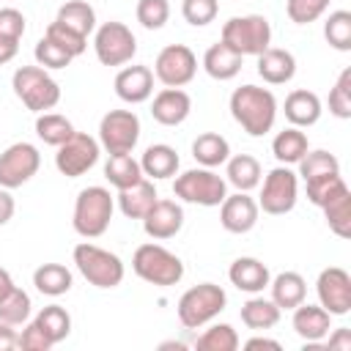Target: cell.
<instances>
[{
    "mask_svg": "<svg viewBox=\"0 0 351 351\" xmlns=\"http://www.w3.org/2000/svg\"><path fill=\"white\" fill-rule=\"evenodd\" d=\"M77 129L71 126V121L66 115H58V112H38L36 118V134L38 140H44L47 145H63Z\"/></svg>",
    "mask_w": 351,
    "mask_h": 351,
    "instance_id": "cell-36",
    "label": "cell"
},
{
    "mask_svg": "<svg viewBox=\"0 0 351 351\" xmlns=\"http://www.w3.org/2000/svg\"><path fill=\"white\" fill-rule=\"evenodd\" d=\"M178 165H181L178 154H176V148H173V145H167V143L148 145V148H145V154H143V159H140L143 176H148V178H154V181H162V178L176 176Z\"/></svg>",
    "mask_w": 351,
    "mask_h": 351,
    "instance_id": "cell-26",
    "label": "cell"
},
{
    "mask_svg": "<svg viewBox=\"0 0 351 351\" xmlns=\"http://www.w3.org/2000/svg\"><path fill=\"white\" fill-rule=\"evenodd\" d=\"M230 115L250 137H263L274 126L277 99L269 88L241 85L230 93Z\"/></svg>",
    "mask_w": 351,
    "mask_h": 351,
    "instance_id": "cell-1",
    "label": "cell"
},
{
    "mask_svg": "<svg viewBox=\"0 0 351 351\" xmlns=\"http://www.w3.org/2000/svg\"><path fill=\"white\" fill-rule=\"evenodd\" d=\"M296 197H299V178L288 165H280L269 170V176L263 178L258 208H263L271 217H280L296 206Z\"/></svg>",
    "mask_w": 351,
    "mask_h": 351,
    "instance_id": "cell-11",
    "label": "cell"
},
{
    "mask_svg": "<svg viewBox=\"0 0 351 351\" xmlns=\"http://www.w3.org/2000/svg\"><path fill=\"white\" fill-rule=\"evenodd\" d=\"M184 228V208L176 203V200H165V197H156V203L148 208V214L143 217V230L156 239V241H165V239H173L178 230Z\"/></svg>",
    "mask_w": 351,
    "mask_h": 351,
    "instance_id": "cell-17",
    "label": "cell"
},
{
    "mask_svg": "<svg viewBox=\"0 0 351 351\" xmlns=\"http://www.w3.org/2000/svg\"><path fill=\"white\" fill-rule=\"evenodd\" d=\"M115 93L126 104H140L154 93V71L148 66H126L115 74Z\"/></svg>",
    "mask_w": 351,
    "mask_h": 351,
    "instance_id": "cell-19",
    "label": "cell"
},
{
    "mask_svg": "<svg viewBox=\"0 0 351 351\" xmlns=\"http://www.w3.org/2000/svg\"><path fill=\"white\" fill-rule=\"evenodd\" d=\"M258 200H252L247 192L225 195V200L219 203V222L228 233H250L258 225Z\"/></svg>",
    "mask_w": 351,
    "mask_h": 351,
    "instance_id": "cell-16",
    "label": "cell"
},
{
    "mask_svg": "<svg viewBox=\"0 0 351 351\" xmlns=\"http://www.w3.org/2000/svg\"><path fill=\"white\" fill-rule=\"evenodd\" d=\"M318 208L324 211L326 225H329V230L335 236H340V239L351 236V189H348V184L335 189Z\"/></svg>",
    "mask_w": 351,
    "mask_h": 351,
    "instance_id": "cell-23",
    "label": "cell"
},
{
    "mask_svg": "<svg viewBox=\"0 0 351 351\" xmlns=\"http://www.w3.org/2000/svg\"><path fill=\"white\" fill-rule=\"evenodd\" d=\"M55 19L63 22L66 27L82 33V36L93 33V27H96V11H93V5H88L85 0H69V3H63V5L58 8V16H55Z\"/></svg>",
    "mask_w": 351,
    "mask_h": 351,
    "instance_id": "cell-35",
    "label": "cell"
},
{
    "mask_svg": "<svg viewBox=\"0 0 351 351\" xmlns=\"http://www.w3.org/2000/svg\"><path fill=\"white\" fill-rule=\"evenodd\" d=\"M14 211H16V203H14V197H11V189L0 186V228L11 222Z\"/></svg>",
    "mask_w": 351,
    "mask_h": 351,
    "instance_id": "cell-51",
    "label": "cell"
},
{
    "mask_svg": "<svg viewBox=\"0 0 351 351\" xmlns=\"http://www.w3.org/2000/svg\"><path fill=\"white\" fill-rule=\"evenodd\" d=\"M99 140H93L88 132H74L63 145H58L55 167L66 178H80L99 162Z\"/></svg>",
    "mask_w": 351,
    "mask_h": 351,
    "instance_id": "cell-13",
    "label": "cell"
},
{
    "mask_svg": "<svg viewBox=\"0 0 351 351\" xmlns=\"http://www.w3.org/2000/svg\"><path fill=\"white\" fill-rule=\"evenodd\" d=\"M93 49L101 66H123L137 52V38L123 22H104L96 27Z\"/></svg>",
    "mask_w": 351,
    "mask_h": 351,
    "instance_id": "cell-9",
    "label": "cell"
},
{
    "mask_svg": "<svg viewBox=\"0 0 351 351\" xmlns=\"http://www.w3.org/2000/svg\"><path fill=\"white\" fill-rule=\"evenodd\" d=\"M258 74L269 85H285L296 74V58L288 49L269 47V49H263L258 55Z\"/></svg>",
    "mask_w": 351,
    "mask_h": 351,
    "instance_id": "cell-21",
    "label": "cell"
},
{
    "mask_svg": "<svg viewBox=\"0 0 351 351\" xmlns=\"http://www.w3.org/2000/svg\"><path fill=\"white\" fill-rule=\"evenodd\" d=\"M315 293L321 307L329 315H348L351 313V274L340 266H329L318 274Z\"/></svg>",
    "mask_w": 351,
    "mask_h": 351,
    "instance_id": "cell-15",
    "label": "cell"
},
{
    "mask_svg": "<svg viewBox=\"0 0 351 351\" xmlns=\"http://www.w3.org/2000/svg\"><path fill=\"white\" fill-rule=\"evenodd\" d=\"M19 348H25V351H49L52 343H49V337L41 332V326H38L36 321H30V324L22 329V335H19Z\"/></svg>",
    "mask_w": 351,
    "mask_h": 351,
    "instance_id": "cell-49",
    "label": "cell"
},
{
    "mask_svg": "<svg viewBox=\"0 0 351 351\" xmlns=\"http://www.w3.org/2000/svg\"><path fill=\"white\" fill-rule=\"evenodd\" d=\"M30 296L22 291V288H14L3 302H0V321L11 324V326H19L30 318Z\"/></svg>",
    "mask_w": 351,
    "mask_h": 351,
    "instance_id": "cell-41",
    "label": "cell"
},
{
    "mask_svg": "<svg viewBox=\"0 0 351 351\" xmlns=\"http://www.w3.org/2000/svg\"><path fill=\"white\" fill-rule=\"evenodd\" d=\"M241 55H236L230 47H225L222 41L219 44H211L208 49H206V55H203V69H206V74L211 77V80H219V82H225V80H233L239 71H241Z\"/></svg>",
    "mask_w": 351,
    "mask_h": 351,
    "instance_id": "cell-28",
    "label": "cell"
},
{
    "mask_svg": "<svg viewBox=\"0 0 351 351\" xmlns=\"http://www.w3.org/2000/svg\"><path fill=\"white\" fill-rule=\"evenodd\" d=\"M244 348H250V351H255V348H271V351H280L282 346H280V340H271V337H252V340L244 343Z\"/></svg>",
    "mask_w": 351,
    "mask_h": 351,
    "instance_id": "cell-53",
    "label": "cell"
},
{
    "mask_svg": "<svg viewBox=\"0 0 351 351\" xmlns=\"http://www.w3.org/2000/svg\"><path fill=\"white\" fill-rule=\"evenodd\" d=\"M189 110H192V99L181 88H162L154 96V104H151V115L162 126H178V123H184L189 118Z\"/></svg>",
    "mask_w": 351,
    "mask_h": 351,
    "instance_id": "cell-18",
    "label": "cell"
},
{
    "mask_svg": "<svg viewBox=\"0 0 351 351\" xmlns=\"http://www.w3.org/2000/svg\"><path fill=\"white\" fill-rule=\"evenodd\" d=\"M332 0H288L285 3V11H288V19L296 22V25H310L315 22L318 16H324V11L329 8Z\"/></svg>",
    "mask_w": 351,
    "mask_h": 351,
    "instance_id": "cell-45",
    "label": "cell"
},
{
    "mask_svg": "<svg viewBox=\"0 0 351 351\" xmlns=\"http://www.w3.org/2000/svg\"><path fill=\"white\" fill-rule=\"evenodd\" d=\"M25 36V16L16 8H0V41L19 44Z\"/></svg>",
    "mask_w": 351,
    "mask_h": 351,
    "instance_id": "cell-48",
    "label": "cell"
},
{
    "mask_svg": "<svg viewBox=\"0 0 351 351\" xmlns=\"http://www.w3.org/2000/svg\"><path fill=\"white\" fill-rule=\"evenodd\" d=\"M239 343L241 340L230 324H214L195 340V348L197 351H236Z\"/></svg>",
    "mask_w": 351,
    "mask_h": 351,
    "instance_id": "cell-38",
    "label": "cell"
},
{
    "mask_svg": "<svg viewBox=\"0 0 351 351\" xmlns=\"http://www.w3.org/2000/svg\"><path fill=\"white\" fill-rule=\"evenodd\" d=\"M296 165H299V176H302L304 181L318 178V176L340 173V162H337V156L329 154V151H324V148H318V151H307Z\"/></svg>",
    "mask_w": 351,
    "mask_h": 351,
    "instance_id": "cell-40",
    "label": "cell"
},
{
    "mask_svg": "<svg viewBox=\"0 0 351 351\" xmlns=\"http://www.w3.org/2000/svg\"><path fill=\"white\" fill-rule=\"evenodd\" d=\"M14 348H19V332L16 326L0 321V351H14Z\"/></svg>",
    "mask_w": 351,
    "mask_h": 351,
    "instance_id": "cell-50",
    "label": "cell"
},
{
    "mask_svg": "<svg viewBox=\"0 0 351 351\" xmlns=\"http://www.w3.org/2000/svg\"><path fill=\"white\" fill-rule=\"evenodd\" d=\"M228 181L239 189V192H250L261 184V162L250 154H236L228 156V170H225Z\"/></svg>",
    "mask_w": 351,
    "mask_h": 351,
    "instance_id": "cell-33",
    "label": "cell"
},
{
    "mask_svg": "<svg viewBox=\"0 0 351 351\" xmlns=\"http://www.w3.org/2000/svg\"><path fill=\"white\" fill-rule=\"evenodd\" d=\"M14 288H16V285H14V277L8 274V269H3V266H0V302H3Z\"/></svg>",
    "mask_w": 351,
    "mask_h": 351,
    "instance_id": "cell-54",
    "label": "cell"
},
{
    "mask_svg": "<svg viewBox=\"0 0 351 351\" xmlns=\"http://www.w3.org/2000/svg\"><path fill=\"white\" fill-rule=\"evenodd\" d=\"M192 156H195L197 165L214 170V167H219V165L228 162L230 145H228V140H225L222 134H217V132H203V134H197L195 143H192Z\"/></svg>",
    "mask_w": 351,
    "mask_h": 351,
    "instance_id": "cell-30",
    "label": "cell"
},
{
    "mask_svg": "<svg viewBox=\"0 0 351 351\" xmlns=\"http://www.w3.org/2000/svg\"><path fill=\"white\" fill-rule=\"evenodd\" d=\"M217 11H219V0H184L181 3V14L192 27H203L214 22Z\"/></svg>",
    "mask_w": 351,
    "mask_h": 351,
    "instance_id": "cell-47",
    "label": "cell"
},
{
    "mask_svg": "<svg viewBox=\"0 0 351 351\" xmlns=\"http://www.w3.org/2000/svg\"><path fill=\"white\" fill-rule=\"evenodd\" d=\"M307 151H310V143L299 126H288L277 132V137L271 140V154L280 165H296Z\"/></svg>",
    "mask_w": 351,
    "mask_h": 351,
    "instance_id": "cell-29",
    "label": "cell"
},
{
    "mask_svg": "<svg viewBox=\"0 0 351 351\" xmlns=\"http://www.w3.org/2000/svg\"><path fill=\"white\" fill-rule=\"evenodd\" d=\"M241 324L247 329H271L280 324V307L271 302V299H263V296H252L241 304Z\"/></svg>",
    "mask_w": 351,
    "mask_h": 351,
    "instance_id": "cell-32",
    "label": "cell"
},
{
    "mask_svg": "<svg viewBox=\"0 0 351 351\" xmlns=\"http://www.w3.org/2000/svg\"><path fill=\"white\" fill-rule=\"evenodd\" d=\"M228 304V296L219 285L214 282H200L192 285L189 291L181 293L178 299V321L184 329H200L206 326L211 318H217Z\"/></svg>",
    "mask_w": 351,
    "mask_h": 351,
    "instance_id": "cell-5",
    "label": "cell"
},
{
    "mask_svg": "<svg viewBox=\"0 0 351 351\" xmlns=\"http://www.w3.org/2000/svg\"><path fill=\"white\" fill-rule=\"evenodd\" d=\"M197 74V58L186 44H167L154 60V77L165 88H184Z\"/></svg>",
    "mask_w": 351,
    "mask_h": 351,
    "instance_id": "cell-12",
    "label": "cell"
},
{
    "mask_svg": "<svg viewBox=\"0 0 351 351\" xmlns=\"http://www.w3.org/2000/svg\"><path fill=\"white\" fill-rule=\"evenodd\" d=\"M285 118L291 121V126H313L321 118V99L313 90H291L285 96Z\"/></svg>",
    "mask_w": 351,
    "mask_h": 351,
    "instance_id": "cell-25",
    "label": "cell"
},
{
    "mask_svg": "<svg viewBox=\"0 0 351 351\" xmlns=\"http://www.w3.org/2000/svg\"><path fill=\"white\" fill-rule=\"evenodd\" d=\"M156 186L154 181L148 178H140L137 184L126 186V189H118V208L123 217L129 219H143L148 214V208L156 203Z\"/></svg>",
    "mask_w": 351,
    "mask_h": 351,
    "instance_id": "cell-24",
    "label": "cell"
},
{
    "mask_svg": "<svg viewBox=\"0 0 351 351\" xmlns=\"http://www.w3.org/2000/svg\"><path fill=\"white\" fill-rule=\"evenodd\" d=\"M324 38L337 52H348L351 49V11H346V8L332 11L329 19L324 22Z\"/></svg>",
    "mask_w": 351,
    "mask_h": 351,
    "instance_id": "cell-39",
    "label": "cell"
},
{
    "mask_svg": "<svg viewBox=\"0 0 351 351\" xmlns=\"http://www.w3.org/2000/svg\"><path fill=\"white\" fill-rule=\"evenodd\" d=\"M173 192L176 197H181L184 203H195V206H219L228 195V184L222 176H217L211 167H192L181 176H176L173 181Z\"/></svg>",
    "mask_w": 351,
    "mask_h": 351,
    "instance_id": "cell-8",
    "label": "cell"
},
{
    "mask_svg": "<svg viewBox=\"0 0 351 351\" xmlns=\"http://www.w3.org/2000/svg\"><path fill=\"white\" fill-rule=\"evenodd\" d=\"M134 14L145 30H159L170 19V3L167 0H137Z\"/></svg>",
    "mask_w": 351,
    "mask_h": 351,
    "instance_id": "cell-43",
    "label": "cell"
},
{
    "mask_svg": "<svg viewBox=\"0 0 351 351\" xmlns=\"http://www.w3.org/2000/svg\"><path fill=\"white\" fill-rule=\"evenodd\" d=\"M225 47H230L236 55H261L271 44V25L261 14H247V16H233L222 25V38Z\"/></svg>",
    "mask_w": 351,
    "mask_h": 351,
    "instance_id": "cell-6",
    "label": "cell"
},
{
    "mask_svg": "<svg viewBox=\"0 0 351 351\" xmlns=\"http://www.w3.org/2000/svg\"><path fill=\"white\" fill-rule=\"evenodd\" d=\"M293 332L304 343H321L332 329V315L321 304H296L293 307Z\"/></svg>",
    "mask_w": 351,
    "mask_h": 351,
    "instance_id": "cell-20",
    "label": "cell"
},
{
    "mask_svg": "<svg viewBox=\"0 0 351 351\" xmlns=\"http://www.w3.org/2000/svg\"><path fill=\"white\" fill-rule=\"evenodd\" d=\"M228 277H230V282H233L239 291H244V293H261V291L269 285V280H271L266 263L258 261V258H250V255L236 258V261L230 263V269H228Z\"/></svg>",
    "mask_w": 351,
    "mask_h": 351,
    "instance_id": "cell-22",
    "label": "cell"
},
{
    "mask_svg": "<svg viewBox=\"0 0 351 351\" xmlns=\"http://www.w3.org/2000/svg\"><path fill=\"white\" fill-rule=\"evenodd\" d=\"M16 52H19V44L0 41V66H3V63H8V60H14V58H16Z\"/></svg>",
    "mask_w": 351,
    "mask_h": 351,
    "instance_id": "cell-55",
    "label": "cell"
},
{
    "mask_svg": "<svg viewBox=\"0 0 351 351\" xmlns=\"http://www.w3.org/2000/svg\"><path fill=\"white\" fill-rule=\"evenodd\" d=\"M47 38H52L58 47H63L71 58H77V55H82L85 52V47H88V36H82V33H77V30H71V27H66L63 22H49V27H47V33H44Z\"/></svg>",
    "mask_w": 351,
    "mask_h": 351,
    "instance_id": "cell-42",
    "label": "cell"
},
{
    "mask_svg": "<svg viewBox=\"0 0 351 351\" xmlns=\"http://www.w3.org/2000/svg\"><path fill=\"white\" fill-rule=\"evenodd\" d=\"M33 55H36V60H38L41 69H66V66L74 60L63 47H58V44H55L52 38H47V36L36 44Z\"/></svg>",
    "mask_w": 351,
    "mask_h": 351,
    "instance_id": "cell-46",
    "label": "cell"
},
{
    "mask_svg": "<svg viewBox=\"0 0 351 351\" xmlns=\"http://www.w3.org/2000/svg\"><path fill=\"white\" fill-rule=\"evenodd\" d=\"M71 271L63 263H41L33 271V285L44 296H63L71 291Z\"/></svg>",
    "mask_w": 351,
    "mask_h": 351,
    "instance_id": "cell-31",
    "label": "cell"
},
{
    "mask_svg": "<svg viewBox=\"0 0 351 351\" xmlns=\"http://www.w3.org/2000/svg\"><path fill=\"white\" fill-rule=\"evenodd\" d=\"M41 167V154L33 143H11L0 154V186L16 189L27 184Z\"/></svg>",
    "mask_w": 351,
    "mask_h": 351,
    "instance_id": "cell-14",
    "label": "cell"
},
{
    "mask_svg": "<svg viewBox=\"0 0 351 351\" xmlns=\"http://www.w3.org/2000/svg\"><path fill=\"white\" fill-rule=\"evenodd\" d=\"M74 263L80 274L96 288H115L123 282V274H126L123 261L115 252L101 250L90 241H82L74 247Z\"/></svg>",
    "mask_w": 351,
    "mask_h": 351,
    "instance_id": "cell-7",
    "label": "cell"
},
{
    "mask_svg": "<svg viewBox=\"0 0 351 351\" xmlns=\"http://www.w3.org/2000/svg\"><path fill=\"white\" fill-rule=\"evenodd\" d=\"M115 211V200L104 186H85L74 200L71 225L82 239H99L107 233Z\"/></svg>",
    "mask_w": 351,
    "mask_h": 351,
    "instance_id": "cell-2",
    "label": "cell"
},
{
    "mask_svg": "<svg viewBox=\"0 0 351 351\" xmlns=\"http://www.w3.org/2000/svg\"><path fill=\"white\" fill-rule=\"evenodd\" d=\"M269 288H271V302L280 310H293L307 296V282L299 271H280L274 280H269Z\"/></svg>",
    "mask_w": 351,
    "mask_h": 351,
    "instance_id": "cell-27",
    "label": "cell"
},
{
    "mask_svg": "<svg viewBox=\"0 0 351 351\" xmlns=\"http://www.w3.org/2000/svg\"><path fill=\"white\" fill-rule=\"evenodd\" d=\"M329 348L351 351V332H348V329H335V335L329 337Z\"/></svg>",
    "mask_w": 351,
    "mask_h": 351,
    "instance_id": "cell-52",
    "label": "cell"
},
{
    "mask_svg": "<svg viewBox=\"0 0 351 351\" xmlns=\"http://www.w3.org/2000/svg\"><path fill=\"white\" fill-rule=\"evenodd\" d=\"M104 178L115 189H126L143 178V167L132 154H110V159L104 165Z\"/></svg>",
    "mask_w": 351,
    "mask_h": 351,
    "instance_id": "cell-34",
    "label": "cell"
},
{
    "mask_svg": "<svg viewBox=\"0 0 351 351\" xmlns=\"http://www.w3.org/2000/svg\"><path fill=\"white\" fill-rule=\"evenodd\" d=\"M33 321L41 326V332L49 337L52 346H58L60 340H66L69 332H71V315H69L66 307H60V304H47Z\"/></svg>",
    "mask_w": 351,
    "mask_h": 351,
    "instance_id": "cell-37",
    "label": "cell"
},
{
    "mask_svg": "<svg viewBox=\"0 0 351 351\" xmlns=\"http://www.w3.org/2000/svg\"><path fill=\"white\" fill-rule=\"evenodd\" d=\"M140 140V118L132 110H110L99 123V145L107 154H132Z\"/></svg>",
    "mask_w": 351,
    "mask_h": 351,
    "instance_id": "cell-10",
    "label": "cell"
},
{
    "mask_svg": "<svg viewBox=\"0 0 351 351\" xmlns=\"http://www.w3.org/2000/svg\"><path fill=\"white\" fill-rule=\"evenodd\" d=\"M14 93L30 112H47L60 101V85L41 66H19L14 71Z\"/></svg>",
    "mask_w": 351,
    "mask_h": 351,
    "instance_id": "cell-4",
    "label": "cell"
},
{
    "mask_svg": "<svg viewBox=\"0 0 351 351\" xmlns=\"http://www.w3.org/2000/svg\"><path fill=\"white\" fill-rule=\"evenodd\" d=\"M329 112L337 118H351V69H343L335 88L329 90Z\"/></svg>",
    "mask_w": 351,
    "mask_h": 351,
    "instance_id": "cell-44",
    "label": "cell"
},
{
    "mask_svg": "<svg viewBox=\"0 0 351 351\" xmlns=\"http://www.w3.org/2000/svg\"><path fill=\"white\" fill-rule=\"evenodd\" d=\"M132 269L140 280L159 285V288H170L178 285L184 277V263L178 255H173L170 250H165L162 244H140L132 255Z\"/></svg>",
    "mask_w": 351,
    "mask_h": 351,
    "instance_id": "cell-3",
    "label": "cell"
}]
</instances>
